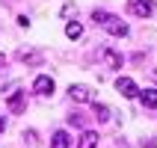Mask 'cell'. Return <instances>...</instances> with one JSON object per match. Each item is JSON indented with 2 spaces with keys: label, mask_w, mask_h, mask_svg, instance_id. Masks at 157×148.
I'll use <instances>...</instances> for the list:
<instances>
[{
  "label": "cell",
  "mask_w": 157,
  "mask_h": 148,
  "mask_svg": "<svg viewBox=\"0 0 157 148\" xmlns=\"http://www.w3.org/2000/svg\"><path fill=\"white\" fill-rule=\"evenodd\" d=\"M71 15H77V6L74 3H65L62 6V18H71Z\"/></svg>",
  "instance_id": "cell-14"
},
{
  "label": "cell",
  "mask_w": 157,
  "mask_h": 148,
  "mask_svg": "<svg viewBox=\"0 0 157 148\" xmlns=\"http://www.w3.org/2000/svg\"><path fill=\"white\" fill-rule=\"evenodd\" d=\"M33 92H36V95H51V92H53V77L39 74V77L33 80Z\"/></svg>",
  "instance_id": "cell-4"
},
{
  "label": "cell",
  "mask_w": 157,
  "mask_h": 148,
  "mask_svg": "<svg viewBox=\"0 0 157 148\" xmlns=\"http://www.w3.org/2000/svg\"><path fill=\"white\" fill-rule=\"evenodd\" d=\"M18 59L30 62V65H39V62H42V53L39 51H18Z\"/></svg>",
  "instance_id": "cell-10"
},
{
  "label": "cell",
  "mask_w": 157,
  "mask_h": 148,
  "mask_svg": "<svg viewBox=\"0 0 157 148\" xmlns=\"http://www.w3.org/2000/svg\"><path fill=\"white\" fill-rule=\"evenodd\" d=\"M142 148H157V139H151V136H148V139H142Z\"/></svg>",
  "instance_id": "cell-15"
},
{
  "label": "cell",
  "mask_w": 157,
  "mask_h": 148,
  "mask_svg": "<svg viewBox=\"0 0 157 148\" xmlns=\"http://www.w3.org/2000/svg\"><path fill=\"white\" fill-rule=\"evenodd\" d=\"M101 56H104V62L110 65V68H122V53H116L113 47H104Z\"/></svg>",
  "instance_id": "cell-7"
},
{
  "label": "cell",
  "mask_w": 157,
  "mask_h": 148,
  "mask_svg": "<svg viewBox=\"0 0 157 148\" xmlns=\"http://www.w3.org/2000/svg\"><path fill=\"white\" fill-rule=\"evenodd\" d=\"M128 9H131V15H136V18H151L154 3H151V0H131Z\"/></svg>",
  "instance_id": "cell-2"
},
{
  "label": "cell",
  "mask_w": 157,
  "mask_h": 148,
  "mask_svg": "<svg viewBox=\"0 0 157 148\" xmlns=\"http://www.w3.org/2000/svg\"><path fill=\"white\" fill-rule=\"evenodd\" d=\"M24 107H27V92H15V95L9 98V110H12L15 116L24 113Z\"/></svg>",
  "instance_id": "cell-6"
},
{
  "label": "cell",
  "mask_w": 157,
  "mask_h": 148,
  "mask_svg": "<svg viewBox=\"0 0 157 148\" xmlns=\"http://www.w3.org/2000/svg\"><path fill=\"white\" fill-rule=\"evenodd\" d=\"M3 127H6V122H3V116H0V131H3Z\"/></svg>",
  "instance_id": "cell-17"
},
{
  "label": "cell",
  "mask_w": 157,
  "mask_h": 148,
  "mask_svg": "<svg viewBox=\"0 0 157 148\" xmlns=\"http://www.w3.org/2000/svg\"><path fill=\"white\" fill-rule=\"evenodd\" d=\"M92 21L101 24L107 33L116 36V39H124V36H128V24H124L119 15H110V12H104V9H95V12H92Z\"/></svg>",
  "instance_id": "cell-1"
},
{
  "label": "cell",
  "mask_w": 157,
  "mask_h": 148,
  "mask_svg": "<svg viewBox=\"0 0 157 148\" xmlns=\"http://www.w3.org/2000/svg\"><path fill=\"white\" fill-rule=\"evenodd\" d=\"M3 65H6V56H3V53H0V68H3Z\"/></svg>",
  "instance_id": "cell-16"
},
{
  "label": "cell",
  "mask_w": 157,
  "mask_h": 148,
  "mask_svg": "<svg viewBox=\"0 0 157 148\" xmlns=\"http://www.w3.org/2000/svg\"><path fill=\"white\" fill-rule=\"evenodd\" d=\"M68 95H71V101H77V104H89V101H92V92H89V86H83V83H71Z\"/></svg>",
  "instance_id": "cell-3"
},
{
  "label": "cell",
  "mask_w": 157,
  "mask_h": 148,
  "mask_svg": "<svg viewBox=\"0 0 157 148\" xmlns=\"http://www.w3.org/2000/svg\"><path fill=\"white\" fill-rule=\"evenodd\" d=\"M95 145H98V133H95V131H83L77 148H95Z\"/></svg>",
  "instance_id": "cell-9"
},
{
  "label": "cell",
  "mask_w": 157,
  "mask_h": 148,
  "mask_svg": "<svg viewBox=\"0 0 157 148\" xmlns=\"http://www.w3.org/2000/svg\"><path fill=\"white\" fill-rule=\"evenodd\" d=\"M92 110H95V119H98V122H107V119H110V107H104V104H92Z\"/></svg>",
  "instance_id": "cell-13"
},
{
  "label": "cell",
  "mask_w": 157,
  "mask_h": 148,
  "mask_svg": "<svg viewBox=\"0 0 157 148\" xmlns=\"http://www.w3.org/2000/svg\"><path fill=\"white\" fill-rule=\"evenodd\" d=\"M140 101H142V107L157 110V89H142V92H140Z\"/></svg>",
  "instance_id": "cell-8"
},
{
  "label": "cell",
  "mask_w": 157,
  "mask_h": 148,
  "mask_svg": "<svg viewBox=\"0 0 157 148\" xmlns=\"http://www.w3.org/2000/svg\"><path fill=\"white\" fill-rule=\"evenodd\" d=\"M71 142H68V133L65 131H56L53 133V142H51V148H68Z\"/></svg>",
  "instance_id": "cell-12"
},
{
  "label": "cell",
  "mask_w": 157,
  "mask_h": 148,
  "mask_svg": "<svg viewBox=\"0 0 157 148\" xmlns=\"http://www.w3.org/2000/svg\"><path fill=\"white\" fill-rule=\"evenodd\" d=\"M65 36H68L71 42H74V39H80V36H83V24H77V21H68V24H65Z\"/></svg>",
  "instance_id": "cell-11"
},
{
  "label": "cell",
  "mask_w": 157,
  "mask_h": 148,
  "mask_svg": "<svg viewBox=\"0 0 157 148\" xmlns=\"http://www.w3.org/2000/svg\"><path fill=\"white\" fill-rule=\"evenodd\" d=\"M116 89H119L124 98H136V95H140V89H136V83H133L131 77H119V80H116Z\"/></svg>",
  "instance_id": "cell-5"
}]
</instances>
